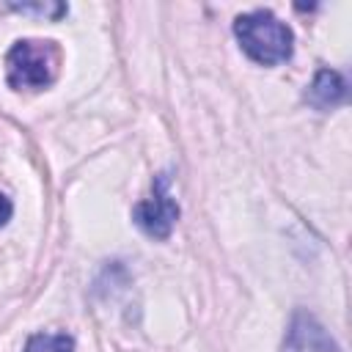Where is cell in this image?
I'll return each instance as SVG.
<instances>
[{"label":"cell","mask_w":352,"mask_h":352,"mask_svg":"<svg viewBox=\"0 0 352 352\" xmlns=\"http://www.w3.org/2000/svg\"><path fill=\"white\" fill-rule=\"evenodd\" d=\"M58 47L52 41L22 38L6 55V80L14 91L19 88H47L55 80Z\"/></svg>","instance_id":"2"},{"label":"cell","mask_w":352,"mask_h":352,"mask_svg":"<svg viewBox=\"0 0 352 352\" xmlns=\"http://www.w3.org/2000/svg\"><path fill=\"white\" fill-rule=\"evenodd\" d=\"M132 220L151 239H168L170 236V231L179 220V204L168 192V173H160L154 179V195L151 198L135 204Z\"/></svg>","instance_id":"3"},{"label":"cell","mask_w":352,"mask_h":352,"mask_svg":"<svg viewBox=\"0 0 352 352\" xmlns=\"http://www.w3.org/2000/svg\"><path fill=\"white\" fill-rule=\"evenodd\" d=\"M11 214H14V204H11V198H8V195H3V192H0V228L11 220Z\"/></svg>","instance_id":"7"},{"label":"cell","mask_w":352,"mask_h":352,"mask_svg":"<svg viewBox=\"0 0 352 352\" xmlns=\"http://www.w3.org/2000/svg\"><path fill=\"white\" fill-rule=\"evenodd\" d=\"M25 352H44V349H41V336H30Z\"/></svg>","instance_id":"8"},{"label":"cell","mask_w":352,"mask_h":352,"mask_svg":"<svg viewBox=\"0 0 352 352\" xmlns=\"http://www.w3.org/2000/svg\"><path fill=\"white\" fill-rule=\"evenodd\" d=\"M280 352H341L333 336L308 311H297L286 327Z\"/></svg>","instance_id":"4"},{"label":"cell","mask_w":352,"mask_h":352,"mask_svg":"<svg viewBox=\"0 0 352 352\" xmlns=\"http://www.w3.org/2000/svg\"><path fill=\"white\" fill-rule=\"evenodd\" d=\"M234 36L245 55L261 66H275L292 58L294 52V33L286 22H280L272 11L256 8L239 14L234 19Z\"/></svg>","instance_id":"1"},{"label":"cell","mask_w":352,"mask_h":352,"mask_svg":"<svg viewBox=\"0 0 352 352\" xmlns=\"http://www.w3.org/2000/svg\"><path fill=\"white\" fill-rule=\"evenodd\" d=\"M305 99L319 110L336 107L346 99V80L336 69H319L314 74V82L305 91Z\"/></svg>","instance_id":"5"},{"label":"cell","mask_w":352,"mask_h":352,"mask_svg":"<svg viewBox=\"0 0 352 352\" xmlns=\"http://www.w3.org/2000/svg\"><path fill=\"white\" fill-rule=\"evenodd\" d=\"M8 8L11 11H19V14H38V16H47L52 22L69 14V6L66 3H11Z\"/></svg>","instance_id":"6"}]
</instances>
